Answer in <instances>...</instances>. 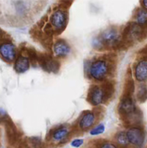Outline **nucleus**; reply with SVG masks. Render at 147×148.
<instances>
[{
	"label": "nucleus",
	"mask_w": 147,
	"mask_h": 148,
	"mask_svg": "<svg viewBox=\"0 0 147 148\" xmlns=\"http://www.w3.org/2000/svg\"><path fill=\"white\" fill-rule=\"evenodd\" d=\"M90 75L97 80H102L106 77L108 72V64L102 60L93 62L90 67Z\"/></svg>",
	"instance_id": "nucleus-1"
},
{
	"label": "nucleus",
	"mask_w": 147,
	"mask_h": 148,
	"mask_svg": "<svg viewBox=\"0 0 147 148\" xmlns=\"http://www.w3.org/2000/svg\"><path fill=\"white\" fill-rule=\"evenodd\" d=\"M128 143L135 146H141L144 142V133L138 127H132L126 133Z\"/></svg>",
	"instance_id": "nucleus-2"
},
{
	"label": "nucleus",
	"mask_w": 147,
	"mask_h": 148,
	"mask_svg": "<svg viewBox=\"0 0 147 148\" xmlns=\"http://www.w3.org/2000/svg\"><path fill=\"white\" fill-rule=\"evenodd\" d=\"M0 54L4 60L12 62L15 59V47L11 43H2L0 45Z\"/></svg>",
	"instance_id": "nucleus-3"
},
{
	"label": "nucleus",
	"mask_w": 147,
	"mask_h": 148,
	"mask_svg": "<svg viewBox=\"0 0 147 148\" xmlns=\"http://www.w3.org/2000/svg\"><path fill=\"white\" fill-rule=\"evenodd\" d=\"M100 41L107 45L114 46L119 41V34L116 30L108 29L102 33Z\"/></svg>",
	"instance_id": "nucleus-4"
},
{
	"label": "nucleus",
	"mask_w": 147,
	"mask_h": 148,
	"mask_svg": "<svg viewBox=\"0 0 147 148\" xmlns=\"http://www.w3.org/2000/svg\"><path fill=\"white\" fill-rule=\"evenodd\" d=\"M51 24L58 30L63 28L66 23V14L61 10H57L53 13L50 17Z\"/></svg>",
	"instance_id": "nucleus-5"
},
{
	"label": "nucleus",
	"mask_w": 147,
	"mask_h": 148,
	"mask_svg": "<svg viewBox=\"0 0 147 148\" xmlns=\"http://www.w3.org/2000/svg\"><path fill=\"white\" fill-rule=\"evenodd\" d=\"M54 53L58 57H64L70 52V47L66 41L63 40H58L54 45Z\"/></svg>",
	"instance_id": "nucleus-6"
},
{
	"label": "nucleus",
	"mask_w": 147,
	"mask_h": 148,
	"mask_svg": "<svg viewBox=\"0 0 147 148\" xmlns=\"http://www.w3.org/2000/svg\"><path fill=\"white\" fill-rule=\"evenodd\" d=\"M135 76L138 81L143 82L147 79V61H141L136 65Z\"/></svg>",
	"instance_id": "nucleus-7"
},
{
	"label": "nucleus",
	"mask_w": 147,
	"mask_h": 148,
	"mask_svg": "<svg viewBox=\"0 0 147 148\" xmlns=\"http://www.w3.org/2000/svg\"><path fill=\"white\" fill-rule=\"evenodd\" d=\"M30 67L29 60L24 56H19L14 64V69L18 73H23L26 72Z\"/></svg>",
	"instance_id": "nucleus-8"
},
{
	"label": "nucleus",
	"mask_w": 147,
	"mask_h": 148,
	"mask_svg": "<svg viewBox=\"0 0 147 148\" xmlns=\"http://www.w3.org/2000/svg\"><path fill=\"white\" fill-rule=\"evenodd\" d=\"M104 92L101 88H93L90 92V101L93 105H99L103 101Z\"/></svg>",
	"instance_id": "nucleus-9"
},
{
	"label": "nucleus",
	"mask_w": 147,
	"mask_h": 148,
	"mask_svg": "<svg viewBox=\"0 0 147 148\" xmlns=\"http://www.w3.org/2000/svg\"><path fill=\"white\" fill-rule=\"evenodd\" d=\"M95 116L92 113H87L84 114L81 119L79 126L84 130H86L92 127L95 123Z\"/></svg>",
	"instance_id": "nucleus-10"
},
{
	"label": "nucleus",
	"mask_w": 147,
	"mask_h": 148,
	"mask_svg": "<svg viewBox=\"0 0 147 148\" xmlns=\"http://www.w3.org/2000/svg\"><path fill=\"white\" fill-rule=\"evenodd\" d=\"M120 110L124 114H131L135 111V105L130 98H125L120 104Z\"/></svg>",
	"instance_id": "nucleus-11"
},
{
	"label": "nucleus",
	"mask_w": 147,
	"mask_h": 148,
	"mask_svg": "<svg viewBox=\"0 0 147 148\" xmlns=\"http://www.w3.org/2000/svg\"><path fill=\"white\" fill-rule=\"evenodd\" d=\"M69 132L64 127H61V128L57 129L53 133V138L56 141H61L67 137Z\"/></svg>",
	"instance_id": "nucleus-12"
},
{
	"label": "nucleus",
	"mask_w": 147,
	"mask_h": 148,
	"mask_svg": "<svg viewBox=\"0 0 147 148\" xmlns=\"http://www.w3.org/2000/svg\"><path fill=\"white\" fill-rule=\"evenodd\" d=\"M137 22L139 25H144L147 23V11L144 10H140L137 14Z\"/></svg>",
	"instance_id": "nucleus-13"
},
{
	"label": "nucleus",
	"mask_w": 147,
	"mask_h": 148,
	"mask_svg": "<svg viewBox=\"0 0 147 148\" xmlns=\"http://www.w3.org/2000/svg\"><path fill=\"white\" fill-rule=\"evenodd\" d=\"M43 65H44V69H46V70L50 71V72L55 71L58 69L57 63H56L55 61L51 60V59L45 61Z\"/></svg>",
	"instance_id": "nucleus-14"
},
{
	"label": "nucleus",
	"mask_w": 147,
	"mask_h": 148,
	"mask_svg": "<svg viewBox=\"0 0 147 148\" xmlns=\"http://www.w3.org/2000/svg\"><path fill=\"white\" fill-rule=\"evenodd\" d=\"M116 140L118 141V144L121 145H126L128 143V138H127L126 133L125 132H119L117 134Z\"/></svg>",
	"instance_id": "nucleus-15"
},
{
	"label": "nucleus",
	"mask_w": 147,
	"mask_h": 148,
	"mask_svg": "<svg viewBox=\"0 0 147 148\" xmlns=\"http://www.w3.org/2000/svg\"><path fill=\"white\" fill-rule=\"evenodd\" d=\"M28 148H41V142L38 138H31L27 142Z\"/></svg>",
	"instance_id": "nucleus-16"
},
{
	"label": "nucleus",
	"mask_w": 147,
	"mask_h": 148,
	"mask_svg": "<svg viewBox=\"0 0 147 148\" xmlns=\"http://www.w3.org/2000/svg\"><path fill=\"white\" fill-rule=\"evenodd\" d=\"M105 126L103 124H99L97 127L94 128L92 131L90 132V134L92 135H99V134H102L105 132Z\"/></svg>",
	"instance_id": "nucleus-17"
},
{
	"label": "nucleus",
	"mask_w": 147,
	"mask_h": 148,
	"mask_svg": "<svg viewBox=\"0 0 147 148\" xmlns=\"http://www.w3.org/2000/svg\"><path fill=\"white\" fill-rule=\"evenodd\" d=\"M138 99L142 100V99H146L147 98V90L146 88H145V86H141V88L139 89L138 93Z\"/></svg>",
	"instance_id": "nucleus-18"
},
{
	"label": "nucleus",
	"mask_w": 147,
	"mask_h": 148,
	"mask_svg": "<svg viewBox=\"0 0 147 148\" xmlns=\"http://www.w3.org/2000/svg\"><path fill=\"white\" fill-rule=\"evenodd\" d=\"M83 140H82V139H76V140H74V141H72L71 145L72 147H79L83 145Z\"/></svg>",
	"instance_id": "nucleus-19"
},
{
	"label": "nucleus",
	"mask_w": 147,
	"mask_h": 148,
	"mask_svg": "<svg viewBox=\"0 0 147 148\" xmlns=\"http://www.w3.org/2000/svg\"><path fill=\"white\" fill-rule=\"evenodd\" d=\"M101 148H117L116 146L114 145L113 144H111V143H105L102 146Z\"/></svg>",
	"instance_id": "nucleus-20"
},
{
	"label": "nucleus",
	"mask_w": 147,
	"mask_h": 148,
	"mask_svg": "<svg viewBox=\"0 0 147 148\" xmlns=\"http://www.w3.org/2000/svg\"><path fill=\"white\" fill-rule=\"evenodd\" d=\"M142 4L144 5V7H145L146 9H147V0H146V1H143Z\"/></svg>",
	"instance_id": "nucleus-21"
},
{
	"label": "nucleus",
	"mask_w": 147,
	"mask_h": 148,
	"mask_svg": "<svg viewBox=\"0 0 147 148\" xmlns=\"http://www.w3.org/2000/svg\"><path fill=\"white\" fill-rule=\"evenodd\" d=\"M1 37V30H0V38Z\"/></svg>",
	"instance_id": "nucleus-22"
}]
</instances>
